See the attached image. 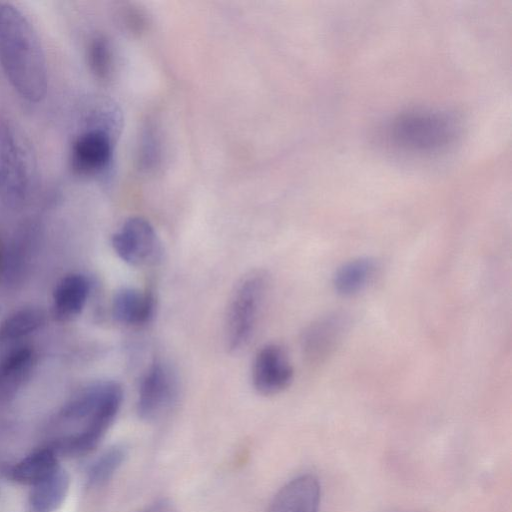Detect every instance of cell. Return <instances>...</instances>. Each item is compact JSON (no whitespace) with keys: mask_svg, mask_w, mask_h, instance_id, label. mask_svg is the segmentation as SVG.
Here are the masks:
<instances>
[{"mask_svg":"<svg viewBox=\"0 0 512 512\" xmlns=\"http://www.w3.org/2000/svg\"><path fill=\"white\" fill-rule=\"evenodd\" d=\"M178 379L164 361H153L143 373L137 391L136 409L139 417L151 421L161 416L174 403Z\"/></svg>","mask_w":512,"mask_h":512,"instance_id":"cell-5","label":"cell"},{"mask_svg":"<svg viewBox=\"0 0 512 512\" xmlns=\"http://www.w3.org/2000/svg\"><path fill=\"white\" fill-rule=\"evenodd\" d=\"M126 455L127 450L122 445H115L104 451L87 471L88 485L99 487L107 483L122 465Z\"/></svg>","mask_w":512,"mask_h":512,"instance_id":"cell-19","label":"cell"},{"mask_svg":"<svg viewBox=\"0 0 512 512\" xmlns=\"http://www.w3.org/2000/svg\"><path fill=\"white\" fill-rule=\"evenodd\" d=\"M88 64L95 76L105 79L112 69V50L104 37L94 38L88 48Z\"/></svg>","mask_w":512,"mask_h":512,"instance_id":"cell-20","label":"cell"},{"mask_svg":"<svg viewBox=\"0 0 512 512\" xmlns=\"http://www.w3.org/2000/svg\"><path fill=\"white\" fill-rule=\"evenodd\" d=\"M113 154L109 133L94 127L82 133L72 147V165L82 174H96L110 163Z\"/></svg>","mask_w":512,"mask_h":512,"instance_id":"cell-11","label":"cell"},{"mask_svg":"<svg viewBox=\"0 0 512 512\" xmlns=\"http://www.w3.org/2000/svg\"><path fill=\"white\" fill-rule=\"evenodd\" d=\"M123 402L121 385L112 380L93 382L61 408L60 420L75 426L68 435L57 438L52 448L68 456L91 452L115 420Z\"/></svg>","mask_w":512,"mask_h":512,"instance_id":"cell-2","label":"cell"},{"mask_svg":"<svg viewBox=\"0 0 512 512\" xmlns=\"http://www.w3.org/2000/svg\"><path fill=\"white\" fill-rule=\"evenodd\" d=\"M139 512H177L174 505L167 499H159Z\"/></svg>","mask_w":512,"mask_h":512,"instance_id":"cell-21","label":"cell"},{"mask_svg":"<svg viewBox=\"0 0 512 512\" xmlns=\"http://www.w3.org/2000/svg\"><path fill=\"white\" fill-rule=\"evenodd\" d=\"M321 502L319 479L311 473L298 475L274 496L266 512H318Z\"/></svg>","mask_w":512,"mask_h":512,"instance_id":"cell-10","label":"cell"},{"mask_svg":"<svg viewBox=\"0 0 512 512\" xmlns=\"http://www.w3.org/2000/svg\"><path fill=\"white\" fill-rule=\"evenodd\" d=\"M294 367L287 350L280 344L263 345L252 362L251 380L254 389L265 396L285 391L293 382Z\"/></svg>","mask_w":512,"mask_h":512,"instance_id":"cell-8","label":"cell"},{"mask_svg":"<svg viewBox=\"0 0 512 512\" xmlns=\"http://www.w3.org/2000/svg\"><path fill=\"white\" fill-rule=\"evenodd\" d=\"M91 290L88 278L74 273L63 277L53 292V312L61 321L71 320L84 309Z\"/></svg>","mask_w":512,"mask_h":512,"instance_id":"cell-15","label":"cell"},{"mask_svg":"<svg viewBox=\"0 0 512 512\" xmlns=\"http://www.w3.org/2000/svg\"><path fill=\"white\" fill-rule=\"evenodd\" d=\"M45 323V313L36 307L21 308L0 324V345L11 343L35 332Z\"/></svg>","mask_w":512,"mask_h":512,"instance_id":"cell-18","label":"cell"},{"mask_svg":"<svg viewBox=\"0 0 512 512\" xmlns=\"http://www.w3.org/2000/svg\"><path fill=\"white\" fill-rule=\"evenodd\" d=\"M111 244L126 264L142 267L154 263L160 254V241L152 224L143 217L127 219L113 234Z\"/></svg>","mask_w":512,"mask_h":512,"instance_id":"cell-6","label":"cell"},{"mask_svg":"<svg viewBox=\"0 0 512 512\" xmlns=\"http://www.w3.org/2000/svg\"><path fill=\"white\" fill-rule=\"evenodd\" d=\"M375 258L363 256L343 263L332 279L334 291L342 297H354L365 291L378 274Z\"/></svg>","mask_w":512,"mask_h":512,"instance_id":"cell-14","label":"cell"},{"mask_svg":"<svg viewBox=\"0 0 512 512\" xmlns=\"http://www.w3.org/2000/svg\"><path fill=\"white\" fill-rule=\"evenodd\" d=\"M35 364L31 347L14 346L0 357V401L13 398L30 377Z\"/></svg>","mask_w":512,"mask_h":512,"instance_id":"cell-13","label":"cell"},{"mask_svg":"<svg viewBox=\"0 0 512 512\" xmlns=\"http://www.w3.org/2000/svg\"><path fill=\"white\" fill-rule=\"evenodd\" d=\"M58 454L52 447L35 450L18 461L10 470L17 483L33 486L58 470Z\"/></svg>","mask_w":512,"mask_h":512,"instance_id":"cell-17","label":"cell"},{"mask_svg":"<svg viewBox=\"0 0 512 512\" xmlns=\"http://www.w3.org/2000/svg\"><path fill=\"white\" fill-rule=\"evenodd\" d=\"M0 64L4 74L29 102H40L47 93L46 58L31 22L14 5H0Z\"/></svg>","mask_w":512,"mask_h":512,"instance_id":"cell-1","label":"cell"},{"mask_svg":"<svg viewBox=\"0 0 512 512\" xmlns=\"http://www.w3.org/2000/svg\"><path fill=\"white\" fill-rule=\"evenodd\" d=\"M111 311L113 318L126 326L148 324L156 311V299L148 289L123 287L113 296Z\"/></svg>","mask_w":512,"mask_h":512,"instance_id":"cell-12","label":"cell"},{"mask_svg":"<svg viewBox=\"0 0 512 512\" xmlns=\"http://www.w3.org/2000/svg\"><path fill=\"white\" fill-rule=\"evenodd\" d=\"M68 473L59 468L49 477L32 486L28 497L30 512H54L63 503L69 490Z\"/></svg>","mask_w":512,"mask_h":512,"instance_id":"cell-16","label":"cell"},{"mask_svg":"<svg viewBox=\"0 0 512 512\" xmlns=\"http://www.w3.org/2000/svg\"><path fill=\"white\" fill-rule=\"evenodd\" d=\"M390 135L406 149L437 151L452 142L456 135V124L442 112L413 111L400 115L392 122Z\"/></svg>","mask_w":512,"mask_h":512,"instance_id":"cell-4","label":"cell"},{"mask_svg":"<svg viewBox=\"0 0 512 512\" xmlns=\"http://www.w3.org/2000/svg\"><path fill=\"white\" fill-rule=\"evenodd\" d=\"M267 277L260 271L245 275L235 286L226 309L224 338L227 349L237 353L251 341L267 291Z\"/></svg>","mask_w":512,"mask_h":512,"instance_id":"cell-3","label":"cell"},{"mask_svg":"<svg viewBox=\"0 0 512 512\" xmlns=\"http://www.w3.org/2000/svg\"><path fill=\"white\" fill-rule=\"evenodd\" d=\"M351 316L343 310L321 315L311 322L301 336V348L308 360H326L339 347L350 331Z\"/></svg>","mask_w":512,"mask_h":512,"instance_id":"cell-7","label":"cell"},{"mask_svg":"<svg viewBox=\"0 0 512 512\" xmlns=\"http://www.w3.org/2000/svg\"><path fill=\"white\" fill-rule=\"evenodd\" d=\"M29 185L27 162L11 127L0 121V193L12 202L25 198Z\"/></svg>","mask_w":512,"mask_h":512,"instance_id":"cell-9","label":"cell"}]
</instances>
